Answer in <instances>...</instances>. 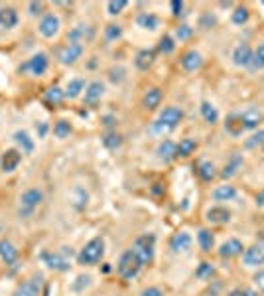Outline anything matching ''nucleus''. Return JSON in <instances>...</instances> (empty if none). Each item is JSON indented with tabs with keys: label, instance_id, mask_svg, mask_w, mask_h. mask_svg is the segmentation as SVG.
<instances>
[{
	"label": "nucleus",
	"instance_id": "nucleus-1",
	"mask_svg": "<svg viewBox=\"0 0 264 296\" xmlns=\"http://www.w3.org/2000/svg\"><path fill=\"white\" fill-rule=\"evenodd\" d=\"M103 257H105V241H103V237H95L81 249V253L77 255V261L81 265H95Z\"/></svg>",
	"mask_w": 264,
	"mask_h": 296
},
{
	"label": "nucleus",
	"instance_id": "nucleus-2",
	"mask_svg": "<svg viewBox=\"0 0 264 296\" xmlns=\"http://www.w3.org/2000/svg\"><path fill=\"white\" fill-rule=\"evenodd\" d=\"M118 274L126 279V281H130V279H134L136 274H138V270L142 269V261L138 259V255L132 251V249H128L123 253V257L118 261Z\"/></svg>",
	"mask_w": 264,
	"mask_h": 296
},
{
	"label": "nucleus",
	"instance_id": "nucleus-3",
	"mask_svg": "<svg viewBox=\"0 0 264 296\" xmlns=\"http://www.w3.org/2000/svg\"><path fill=\"white\" fill-rule=\"evenodd\" d=\"M181 109H177V107H166L160 116H158V121L154 123V127L152 130L154 132H164V130H172L176 129L177 125H179V121H181Z\"/></svg>",
	"mask_w": 264,
	"mask_h": 296
},
{
	"label": "nucleus",
	"instance_id": "nucleus-4",
	"mask_svg": "<svg viewBox=\"0 0 264 296\" xmlns=\"http://www.w3.org/2000/svg\"><path fill=\"white\" fill-rule=\"evenodd\" d=\"M154 243H156V237H154V235H142V237L136 239L132 251L138 255V259L142 261V265L150 263L152 259H154Z\"/></svg>",
	"mask_w": 264,
	"mask_h": 296
},
{
	"label": "nucleus",
	"instance_id": "nucleus-5",
	"mask_svg": "<svg viewBox=\"0 0 264 296\" xmlns=\"http://www.w3.org/2000/svg\"><path fill=\"white\" fill-rule=\"evenodd\" d=\"M42 200H44L42 190H38V188L26 190V192L22 193V198H20V215H30V213L42 204Z\"/></svg>",
	"mask_w": 264,
	"mask_h": 296
},
{
	"label": "nucleus",
	"instance_id": "nucleus-6",
	"mask_svg": "<svg viewBox=\"0 0 264 296\" xmlns=\"http://www.w3.org/2000/svg\"><path fill=\"white\" fill-rule=\"evenodd\" d=\"M48 65H50L48 55H46V53H36V55H32V57L20 67V71H30L34 77H39V75L46 73Z\"/></svg>",
	"mask_w": 264,
	"mask_h": 296
},
{
	"label": "nucleus",
	"instance_id": "nucleus-7",
	"mask_svg": "<svg viewBox=\"0 0 264 296\" xmlns=\"http://www.w3.org/2000/svg\"><path fill=\"white\" fill-rule=\"evenodd\" d=\"M42 292V277H30L16 286L12 296H39Z\"/></svg>",
	"mask_w": 264,
	"mask_h": 296
},
{
	"label": "nucleus",
	"instance_id": "nucleus-8",
	"mask_svg": "<svg viewBox=\"0 0 264 296\" xmlns=\"http://www.w3.org/2000/svg\"><path fill=\"white\" fill-rule=\"evenodd\" d=\"M93 36H95V30H93V28L87 26V24H79V26H75L67 34V42H69V44L85 46L87 42L93 40Z\"/></svg>",
	"mask_w": 264,
	"mask_h": 296
},
{
	"label": "nucleus",
	"instance_id": "nucleus-9",
	"mask_svg": "<svg viewBox=\"0 0 264 296\" xmlns=\"http://www.w3.org/2000/svg\"><path fill=\"white\" fill-rule=\"evenodd\" d=\"M85 52V46H79V44H65L62 50H59V62L63 65H73L83 55Z\"/></svg>",
	"mask_w": 264,
	"mask_h": 296
},
{
	"label": "nucleus",
	"instance_id": "nucleus-10",
	"mask_svg": "<svg viewBox=\"0 0 264 296\" xmlns=\"http://www.w3.org/2000/svg\"><path fill=\"white\" fill-rule=\"evenodd\" d=\"M242 263L247 267H258V265H264V241H258L256 245L249 247L242 255Z\"/></svg>",
	"mask_w": 264,
	"mask_h": 296
},
{
	"label": "nucleus",
	"instance_id": "nucleus-11",
	"mask_svg": "<svg viewBox=\"0 0 264 296\" xmlns=\"http://www.w3.org/2000/svg\"><path fill=\"white\" fill-rule=\"evenodd\" d=\"M39 34L44 36V38H53L57 32H59V18H57V14H46L42 20H39Z\"/></svg>",
	"mask_w": 264,
	"mask_h": 296
},
{
	"label": "nucleus",
	"instance_id": "nucleus-12",
	"mask_svg": "<svg viewBox=\"0 0 264 296\" xmlns=\"http://www.w3.org/2000/svg\"><path fill=\"white\" fill-rule=\"evenodd\" d=\"M170 247H172L174 253H186V251H189V247H191V235L186 231L176 233V235L172 237V241H170Z\"/></svg>",
	"mask_w": 264,
	"mask_h": 296
},
{
	"label": "nucleus",
	"instance_id": "nucleus-13",
	"mask_svg": "<svg viewBox=\"0 0 264 296\" xmlns=\"http://www.w3.org/2000/svg\"><path fill=\"white\" fill-rule=\"evenodd\" d=\"M233 62L235 65H239V67H247V65H251L252 62V50L247 46V44H240L235 48V52H233Z\"/></svg>",
	"mask_w": 264,
	"mask_h": 296
},
{
	"label": "nucleus",
	"instance_id": "nucleus-14",
	"mask_svg": "<svg viewBox=\"0 0 264 296\" xmlns=\"http://www.w3.org/2000/svg\"><path fill=\"white\" fill-rule=\"evenodd\" d=\"M103 93H105V85L101 81H93L89 83L85 89V103L87 105H97V101H101Z\"/></svg>",
	"mask_w": 264,
	"mask_h": 296
},
{
	"label": "nucleus",
	"instance_id": "nucleus-15",
	"mask_svg": "<svg viewBox=\"0 0 264 296\" xmlns=\"http://www.w3.org/2000/svg\"><path fill=\"white\" fill-rule=\"evenodd\" d=\"M0 259H2L6 265H14V263H16V259H18V249L14 247L12 241H8V239L0 241Z\"/></svg>",
	"mask_w": 264,
	"mask_h": 296
},
{
	"label": "nucleus",
	"instance_id": "nucleus-16",
	"mask_svg": "<svg viewBox=\"0 0 264 296\" xmlns=\"http://www.w3.org/2000/svg\"><path fill=\"white\" fill-rule=\"evenodd\" d=\"M201 55L199 52H195V50H189L181 55V67L186 69V71H195V69H199L201 67Z\"/></svg>",
	"mask_w": 264,
	"mask_h": 296
},
{
	"label": "nucleus",
	"instance_id": "nucleus-17",
	"mask_svg": "<svg viewBox=\"0 0 264 296\" xmlns=\"http://www.w3.org/2000/svg\"><path fill=\"white\" fill-rule=\"evenodd\" d=\"M44 263L53 270H67L69 269V261L62 257L59 253H44Z\"/></svg>",
	"mask_w": 264,
	"mask_h": 296
},
{
	"label": "nucleus",
	"instance_id": "nucleus-18",
	"mask_svg": "<svg viewBox=\"0 0 264 296\" xmlns=\"http://www.w3.org/2000/svg\"><path fill=\"white\" fill-rule=\"evenodd\" d=\"M20 160H22V154L18 150H14V148L6 150L2 154V170L4 172H14L18 168V164H20Z\"/></svg>",
	"mask_w": 264,
	"mask_h": 296
},
{
	"label": "nucleus",
	"instance_id": "nucleus-19",
	"mask_svg": "<svg viewBox=\"0 0 264 296\" xmlns=\"http://www.w3.org/2000/svg\"><path fill=\"white\" fill-rule=\"evenodd\" d=\"M162 103V91L158 89V87H150V89L144 93V97H142V105H144V109H156V107H160Z\"/></svg>",
	"mask_w": 264,
	"mask_h": 296
},
{
	"label": "nucleus",
	"instance_id": "nucleus-20",
	"mask_svg": "<svg viewBox=\"0 0 264 296\" xmlns=\"http://www.w3.org/2000/svg\"><path fill=\"white\" fill-rule=\"evenodd\" d=\"M240 253H242V243H240L239 239H231V241H227V243L221 245V249H219V255L223 259L237 257Z\"/></svg>",
	"mask_w": 264,
	"mask_h": 296
},
{
	"label": "nucleus",
	"instance_id": "nucleus-21",
	"mask_svg": "<svg viewBox=\"0 0 264 296\" xmlns=\"http://www.w3.org/2000/svg\"><path fill=\"white\" fill-rule=\"evenodd\" d=\"M18 24V12L14 8H2L0 10V28L2 30H12Z\"/></svg>",
	"mask_w": 264,
	"mask_h": 296
},
{
	"label": "nucleus",
	"instance_id": "nucleus-22",
	"mask_svg": "<svg viewBox=\"0 0 264 296\" xmlns=\"http://www.w3.org/2000/svg\"><path fill=\"white\" fill-rule=\"evenodd\" d=\"M229 219H231V211H229L227 207H211V209L207 211V221H209V223L221 225V223H227Z\"/></svg>",
	"mask_w": 264,
	"mask_h": 296
},
{
	"label": "nucleus",
	"instance_id": "nucleus-23",
	"mask_svg": "<svg viewBox=\"0 0 264 296\" xmlns=\"http://www.w3.org/2000/svg\"><path fill=\"white\" fill-rule=\"evenodd\" d=\"M260 113L256 111V109H249V111H245V113H240V121H242V127L245 130H251V129H256L258 127V123H260Z\"/></svg>",
	"mask_w": 264,
	"mask_h": 296
},
{
	"label": "nucleus",
	"instance_id": "nucleus-24",
	"mask_svg": "<svg viewBox=\"0 0 264 296\" xmlns=\"http://www.w3.org/2000/svg\"><path fill=\"white\" fill-rule=\"evenodd\" d=\"M237 198V190L233 186H219L213 192V200L215 202H229V200H235Z\"/></svg>",
	"mask_w": 264,
	"mask_h": 296
},
{
	"label": "nucleus",
	"instance_id": "nucleus-25",
	"mask_svg": "<svg viewBox=\"0 0 264 296\" xmlns=\"http://www.w3.org/2000/svg\"><path fill=\"white\" fill-rule=\"evenodd\" d=\"M195 148H197V142L193 141V139H184L179 144H176V156H179V158H186V156L193 154V152H195Z\"/></svg>",
	"mask_w": 264,
	"mask_h": 296
},
{
	"label": "nucleus",
	"instance_id": "nucleus-26",
	"mask_svg": "<svg viewBox=\"0 0 264 296\" xmlns=\"http://www.w3.org/2000/svg\"><path fill=\"white\" fill-rule=\"evenodd\" d=\"M158 156L162 158L164 162H170L172 158H176V144L172 141H164L158 146Z\"/></svg>",
	"mask_w": 264,
	"mask_h": 296
},
{
	"label": "nucleus",
	"instance_id": "nucleus-27",
	"mask_svg": "<svg viewBox=\"0 0 264 296\" xmlns=\"http://www.w3.org/2000/svg\"><path fill=\"white\" fill-rule=\"evenodd\" d=\"M81 91H85V81L83 79H73V81H69L67 83V87H65V97H69V99H75L81 95Z\"/></svg>",
	"mask_w": 264,
	"mask_h": 296
},
{
	"label": "nucleus",
	"instance_id": "nucleus-28",
	"mask_svg": "<svg viewBox=\"0 0 264 296\" xmlns=\"http://www.w3.org/2000/svg\"><path fill=\"white\" fill-rule=\"evenodd\" d=\"M136 24L140 28H144V30H156L158 28V16H154L150 12H142L136 18Z\"/></svg>",
	"mask_w": 264,
	"mask_h": 296
},
{
	"label": "nucleus",
	"instance_id": "nucleus-29",
	"mask_svg": "<svg viewBox=\"0 0 264 296\" xmlns=\"http://www.w3.org/2000/svg\"><path fill=\"white\" fill-rule=\"evenodd\" d=\"M154 57H156V55H154L152 50H142V52L136 55V67L142 69V71H146V69L154 64Z\"/></svg>",
	"mask_w": 264,
	"mask_h": 296
},
{
	"label": "nucleus",
	"instance_id": "nucleus-30",
	"mask_svg": "<svg viewBox=\"0 0 264 296\" xmlns=\"http://www.w3.org/2000/svg\"><path fill=\"white\" fill-rule=\"evenodd\" d=\"M240 166H242V158H240L239 154H235L233 158H231V162H229V164L225 166V170L221 172V176H223L225 180H227V178H233V176L239 172Z\"/></svg>",
	"mask_w": 264,
	"mask_h": 296
},
{
	"label": "nucleus",
	"instance_id": "nucleus-31",
	"mask_svg": "<svg viewBox=\"0 0 264 296\" xmlns=\"http://www.w3.org/2000/svg\"><path fill=\"white\" fill-rule=\"evenodd\" d=\"M225 129L231 132V134H235V136H239V134H242V130H245V127H242V121H240V115H233L227 119L225 123Z\"/></svg>",
	"mask_w": 264,
	"mask_h": 296
},
{
	"label": "nucleus",
	"instance_id": "nucleus-32",
	"mask_svg": "<svg viewBox=\"0 0 264 296\" xmlns=\"http://www.w3.org/2000/svg\"><path fill=\"white\" fill-rule=\"evenodd\" d=\"M14 141L22 146L24 152H32V150H34V142H32L30 134H28L26 130H18V132H14Z\"/></svg>",
	"mask_w": 264,
	"mask_h": 296
},
{
	"label": "nucleus",
	"instance_id": "nucleus-33",
	"mask_svg": "<svg viewBox=\"0 0 264 296\" xmlns=\"http://www.w3.org/2000/svg\"><path fill=\"white\" fill-rule=\"evenodd\" d=\"M201 115H203V119L209 123V125H215V123H217V119H219L217 109H215L209 101H203V103H201Z\"/></svg>",
	"mask_w": 264,
	"mask_h": 296
},
{
	"label": "nucleus",
	"instance_id": "nucleus-34",
	"mask_svg": "<svg viewBox=\"0 0 264 296\" xmlns=\"http://www.w3.org/2000/svg\"><path fill=\"white\" fill-rule=\"evenodd\" d=\"M197 241H199V247H201L205 253H209L211 249H213V235H211V231H207V229H201V231L197 233Z\"/></svg>",
	"mask_w": 264,
	"mask_h": 296
},
{
	"label": "nucleus",
	"instance_id": "nucleus-35",
	"mask_svg": "<svg viewBox=\"0 0 264 296\" xmlns=\"http://www.w3.org/2000/svg\"><path fill=\"white\" fill-rule=\"evenodd\" d=\"M197 174H199V178L203 182H211L215 178V166L211 162H201L197 166Z\"/></svg>",
	"mask_w": 264,
	"mask_h": 296
},
{
	"label": "nucleus",
	"instance_id": "nucleus-36",
	"mask_svg": "<svg viewBox=\"0 0 264 296\" xmlns=\"http://www.w3.org/2000/svg\"><path fill=\"white\" fill-rule=\"evenodd\" d=\"M63 97H65V93L59 87H50V89L46 91V101L50 105H59Z\"/></svg>",
	"mask_w": 264,
	"mask_h": 296
},
{
	"label": "nucleus",
	"instance_id": "nucleus-37",
	"mask_svg": "<svg viewBox=\"0 0 264 296\" xmlns=\"http://www.w3.org/2000/svg\"><path fill=\"white\" fill-rule=\"evenodd\" d=\"M53 134H55L57 139H67V136L71 134V125H69L67 121H57L55 127H53Z\"/></svg>",
	"mask_w": 264,
	"mask_h": 296
},
{
	"label": "nucleus",
	"instance_id": "nucleus-38",
	"mask_svg": "<svg viewBox=\"0 0 264 296\" xmlns=\"http://www.w3.org/2000/svg\"><path fill=\"white\" fill-rule=\"evenodd\" d=\"M251 67L254 69V71H258V69H262L264 67V44L262 46H258V50L252 53Z\"/></svg>",
	"mask_w": 264,
	"mask_h": 296
},
{
	"label": "nucleus",
	"instance_id": "nucleus-39",
	"mask_svg": "<svg viewBox=\"0 0 264 296\" xmlns=\"http://www.w3.org/2000/svg\"><path fill=\"white\" fill-rule=\"evenodd\" d=\"M103 142H105V146L107 148H111V150H114V148H118L120 146V136L116 134V132H109V134H105L103 136Z\"/></svg>",
	"mask_w": 264,
	"mask_h": 296
},
{
	"label": "nucleus",
	"instance_id": "nucleus-40",
	"mask_svg": "<svg viewBox=\"0 0 264 296\" xmlns=\"http://www.w3.org/2000/svg\"><path fill=\"white\" fill-rule=\"evenodd\" d=\"M262 144H264V130L254 132L251 139H247V142H245L247 148H256V146H262Z\"/></svg>",
	"mask_w": 264,
	"mask_h": 296
},
{
	"label": "nucleus",
	"instance_id": "nucleus-41",
	"mask_svg": "<svg viewBox=\"0 0 264 296\" xmlns=\"http://www.w3.org/2000/svg\"><path fill=\"white\" fill-rule=\"evenodd\" d=\"M120 34H123V30H120V26H116V24H109V26L105 28V38L109 40V42L118 40L120 38Z\"/></svg>",
	"mask_w": 264,
	"mask_h": 296
},
{
	"label": "nucleus",
	"instance_id": "nucleus-42",
	"mask_svg": "<svg viewBox=\"0 0 264 296\" xmlns=\"http://www.w3.org/2000/svg\"><path fill=\"white\" fill-rule=\"evenodd\" d=\"M249 20V10L245 8V6H240V8H237L235 12H233V22L237 24V26H240V24H245Z\"/></svg>",
	"mask_w": 264,
	"mask_h": 296
},
{
	"label": "nucleus",
	"instance_id": "nucleus-43",
	"mask_svg": "<svg viewBox=\"0 0 264 296\" xmlns=\"http://www.w3.org/2000/svg\"><path fill=\"white\" fill-rule=\"evenodd\" d=\"M126 4H128V2H125V0H113V2H109V4H107L109 14H113V16L120 14L126 8Z\"/></svg>",
	"mask_w": 264,
	"mask_h": 296
},
{
	"label": "nucleus",
	"instance_id": "nucleus-44",
	"mask_svg": "<svg viewBox=\"0 0 264 296\" xmlns=\"http://www.w3.org/2000/svg\"><path fill=\"white\" fill-rule=\"evenodd\" d=\"M160 52H164V53H172L174 52V48H176V44H174V40L170 38V36H164L162 40H160Z\"/></svg>",
	"mask_w": 264,
	"mask_h": 296
},
{
	"label": "nucleus",
	"instance_id": "nucleus-45",
	"mask_svg": "<svg viewBox=\"0 0 264 296\" xmlns=\"http://www.w3.org/2000/svg\"><path fill=\"white\" fill-rule=\"evenodd\" d=\"M213 272H215V267L211 265V263H201V267L197 269V277L205 279V277H211Z\"/></svg>",
	"mask_w": 264,
	"mask_h": 296
},
{
	"label": "nucleus",
	"instance_id": "nucleus-46",
	"mask_svg": "<svg viewBox=\"0 0 264 296\" xmlns=\"http://www.w3.org/2000/svg\"><path fill=\"white\" fill-rule=\"evenodd\" d=\"M252 281H254V286H256L260 292H264V270H258V272L252 277Z\"/></svg>",
	"mask_w": 264,
	"mask_h": 296
},
{
	"label": "nucleus",
	"instance_id": "nucleus-47",
	"mask_svg": "<svg viewBox=\"0 0 264 296\" xmlns=\"http://www.w3.org/2000/svg\"><path fill=\"white\" fill-rule=\"evenodd\" d=\"M229 296H258V292H254L251 288H235Z\"/></svg>",
	"mask_w": 264,
	"mask_h": 296
},
{
	"label": "nucleus",
	"instance_id": "nucleus-48",
	"mask_svg": "<svg viewBox=\"0 0 264 296\" xmlns=\"http://www.w3.org/2000/svg\"><path fill=\"white\" fill-rule=\"evenodd\" d=\"M176 36H177V40H188L189 36H191V28H189V26H179L176 30Z\"/></svg>",
	"mask_w": 264,
	"mask_h": 296
},
{
	"label": "nucleus",
	"instance_id": "nucleus-49",
	"mask_svg": "<svg viewBox=\"0 0 264 296\" xmlns=\"http://www.w3.org/2000/svg\"><path fill=\"white\" fill-rule=\"evenodd\" d=\"M28 8H30V14H32V16H38V14H42L44 4H42V2H30Z\"/></svg>",
	"mask_w": 264,
	"mask_h": 296
},
{
	"label": "nucleus",
	"instance_id": "nucleus-50",
	"mask_svg": "<svg viewBox=\"0 0 264 296\" xmlns=\"http://www.w3.org/2000/svg\"><path fill=\"white\" fill-rule=\"evenodd\" d=\"M142 296H164V292H162V290H160V288L152 286V288H146V290L142 292Z\"/></svg>",
	"mask_w": 264,
	"mask_h": 296
},
{
	"label": "nucleus",
	"instance_id": "nucleus-51",
	"mask_svg": "<svg viewBox=\"0 0 264 296\" xmlns=\"http://www.w3.org/2000/svg\"><path fill=\"white\" fill-rule=\"evenodd\" d=\"M172 10H174V16H179L181 10H184V2H177V0H174V2H172Z\"/></svg>",
	"mask_w": 264,
	"mask_h": 296
},
{
	"label": "nucleus",
	"instance_id": "nucleus-52",
	"mask_svg": "<svg viewBox=\"0 0 264 296\" xmlns=\"http://www.w3.org/2000/svg\"><path fill=\"white\" fill-rule=\"evenodd\" d=\"M256 206H260V207H264V190L258 195H256Z\"/></svg>",
	"mask_w": 264,
	"mask_h": 296
}]
</instances>
